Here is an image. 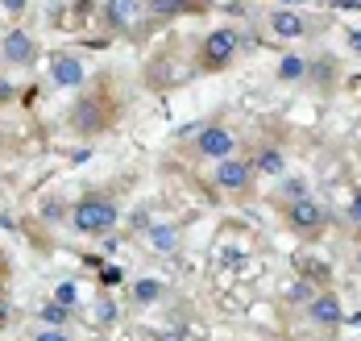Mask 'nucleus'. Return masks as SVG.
Here are the masks:
<instances>
[{"mask_svg": "<svg viewBox=\"0 0 361 341\" xmlns=\"http://www.w3.org/2000/svg\"><path fill=\"white\" fill-rule=\"evenodd\" d=\"M13 100H17V83L0 76V109H4V104H13Z\"/></svg>", "mask_w": 361, "mask_h": 341, "instance_id": "20", "label": "nucleus"}, {"mask_svg": "<svg viewBox=\"0 0 361 341\" xmlns=\"http://www.w3.org/2000/svg\"><path fill=\"white\" fill-rule=\"evenodd\" d=\"M116 113H121V104H116V96L109 88H92L71 104V129H79L83 138H100V133L112 129Z\"/></svg>", "mask_w": 361, "mask_h": 341, "instance_id": "1", "label": "nucleus"}, {"mask_svg": "<svg viewBox=\"0 0 361 341\" xmlns=\"http://www.w3.org/2000/svg\"><path fill=\"white\" fill-rule=\"evenodd\" d=\"M290 296H295V300H312V296H316V292H312V283H307V279H303V283H295V292H290Z\"/></svg>", "mask_w": 361, "mask_h": 341, "instance_id": "23", "label": "nucleus"}, {"mask_svg": "<svg viewBox=\"0 0 361 341\" xmlns=\"http://www.w3.org/2000/svg\"><path fill=\"white\" fill-rule=\"evenodd\" d=\"M307 321L316 325V329H341V321H345V308L336 300V292H316L312 300H307Z\"/></svg>", "mask_w": 361, "mask_h": 341, "instance_id": "9", "label": "nucleus"}, {"mask_svg": "<svg viewBox=\"0 0 361 341\" xmlns=\"http://www.w3.org/2000/svg\"><path fill=\"white\" fill-rule=\"evenodd\" d=\"M299 196H307V179L299 175V179H283V200H299Z\"/></svg>", "mask_w": 361, "mask_h": 341, "instance_id": "18", "label": "nucleus"}, {"mask_svg": "<svg viewBox=\"0 0 361 341\" xmlns=\"http://www.w3.org/2000/svg\"><path fill=\"white\" fill-rule=\"evenodd\" d=\"M121 221V204L112 200L109 191H87V196H79L71 204V225L79 233H87V237H104L112 233Z\"/></svg>", "mask_w": 361, "mask_h": 341, "instance_id": "2", "label": "nucleus"}, {"mask_svg": "<svg viewBox=\"0 0 361 341\" xmlns=\"http://www.w3.org/2000/svg\"><path fill=\"white\" fill-rule=\"evenodd\" d=\"M50 83L54 88H83L87 83V71L75 54H54L50 59Z\"/></svg>", "mask_w": 361, "mask_h": 341, "instance_id": "11", "label": "nucleus"}, {"mask_svg": "<svg viewBox=\"0 0 361 341\" xmlns=\"http://www.w3.org/2000/svg\"><path fill=\"white\" fill-rule=\"evenodd\" d=\"M104 21L116 34H133L145 21V0H104Z\"/></svg>", "mask_w": 361, "mask_h": 341, "instance_id": "8", "label": "nucleus"}, {"mask_svg": "<svg viewBox=\"0 0 361 341\" xmlns=\"http://www.w3.org/2000/svg\"><path fill=\"white\" fill-rule=\"evenodd\" d=\"M37 54H42V50H37V38L25 34V30H8V34L0 38V59L13 63V67H34Z\"/></svg>", "mask_w": 361, "mask_h": 341, "instance_id": "7", "label": "nucleus"}, {"mask_svg": "<svg viewBox=\"0 0 361 341\" xmlns=\"http://www.w3.org/2000/svg\"><path fill=\"white\" fill-rule=\"evenodd\" d=\"M257 175H287V154L279 146H257V154L250 158Z\"/></svg>", "mask_w": 361, "mask_h": 341, "instance_id": "13", "label": "nucleus"}, {"mask_svg": "<svg viewBox=\"0 0 361 341\" xmlns=\"http://www.w3.org/2000/svg\"><path fill=\"white\" fill-rule=\"evenodd\" d=\"M283 221H287V229L299 233V237H316V233H324V225H328V208L316 196H299V200H287V204H283Z\"/></svg>", "mask_w": 361, "mask_h": 341, "instance_id": "4", "label": "nucleus"}, {"mask_svg": "<svg viewBox=\"0 0 361 341\" xmlns=\"http://www.w3.org/2000/svg\"><path fill=\"white\" fill-rule=\"evenodd\" d=\"M75 296H79L75 283H59V287H54V300H63V304H75Z\"/></svg>", "mask_w": 361, "mask_h": 341, "instance_id": "22", "label": "nucleus"}, {"mask_svg": "<svg viewBox=\"0 0 361 341\" xmlns=\"http://www.w3.org/2000/svg\"><path fill=\"white\" fill-rule=\"evenodd\" d=\"M204 8H208V0H145L149 21H179V17H195Z\"/></svg>", "mask_w": 361, "mask_h": 341, "instance_id": "10", "label": "nucleus"}, {"mask_svg": "<svg viewBox=\"0 0 361 341\" xmlns=\"http://www.w3.org/2000/svg\"><path fill=\"white\" fill-rule=\"evenodd\" d=\"M149 246H154L158 254H175V250H179V229L175 225H154L149 229Z\"/></svg>", "mask_w": 361, "mask_h": 341, "instance_id": "17", "label": "nucleus"}, {"mask_svg": "<svg viewBox=\"0 0 361 341\" xmlns=\"http://www.w3.org/2000/svg\"><path fill=\"white\" fill-rule=\"evenodd\" d=\"M307 17H299V13H290V8H274L270 13V34L283 42H295V38H307Z\"/></svg>", "mask_w": 361, "mask_h": 341, "instance_id": "12", "label": "nucleus"}, {"mask_svg": "<svg viewBox=\"0 0 361 341\" xmlns=\"http://www.w3.org/2000/svg\"><path fill=\"white\" fill-rule=\"evenodd\" d=\"M4 325H8V304L0 300V329H4Z\"/></svg>", "mask_w": 361, "mask_h": 341, "instance_id": "26", "label": "nucleus"}, {"mask_svg": "<svg viewBox=\"0 0 361 341\" xmlns=\"http://www.w3.org/2000/svg\"><path fill=\"white\" fill-rule=\"evenodd\" d=\"M253 179H257L253 162H250V158H237V154L220 158L216 171H212V184H216L224 196H250V191H253Z\"/></svg>", "mask_w": 361, "mask_h": 341, "instance_id": "6", "label": "nucleus"}, {"mask_svg": "<svg viewBox=\"0 0 361 341\" xmlns=\"http://www.w3.org/2000/svg\"><path fill=\"white\" fill-rule=\"evenodd\" d=\"M0 8H4L8 17H21V13L30 8V0H0Z\"/></svg>", "mask_w": 361, "mask_h": 341, "instance_id": "21", "label": "nucleus"}, {"mask_svg": "<svg viewBox=\"0 0 361 341\" xmlns=\"http://www.w3.org/2000/svg\"><path fill=\"white\" fill-rule=\"evenodd\" d=\"M42 325H54V329H67L75 321V304H63V300H50V304H42Z\"/></svg>", "mask_w": 361, "mask_h": 341, "instance_id": "16", "label": "nucleus"}, {"mask_svg": "<svg viewBox=\"0 0 361 341\" xmlns=\"http://www.w3.org/2000/svg\"><path fill=\"white\" fill-rule=\"evenodd\" d=\"M237 50H241V30H237V25H216L208 38L200 42L195 67H200L204 76H220V71L237 59Z\"/></svg>", "mask_w": 361, "mask_h": 341, "instance_id": "3", "label": "nucleus"}, {"mask_svg": "<svg viewBox=\"0 0 361 341\" xmlns=\"http://www.w3.org/2000/svg\"><path fill=\"white\" fill-rule=\"evenodd\" d=\"M228 154H237V133L228 125H220V121L204 125L195 133V142H191V158H204V162H220Z\"/></svg>", "mask_w": 361, "mask_h": 341, "instance_id": "5", "label": "nucleus"}, {"mask_svg": "<svg viewBox=\"0 0 361 341\" xmlns=\"http://www.w3.org/2000/svg\"><path fill=\"white\" fill-rule=\"evenodd\" d=\"M345 213H349V221H353V225H361V196H353V204H349Z\"/></svg>", "mask_w": 361, "mask_h": 341, "instance_id": "24", "label": "nucleus"}, {"mask_svg": "<svg viewBox=\"0 0 361 341\" xmlns=\"http://www.w3.org/2000/svg\"><path fill=\"white\" fill-rule=\"evenodd\" d=\"M307 71H312V63H307L303 54H283V59H279V71H274V79H279V83H303V79H307Z\"/></svg>", "mask_w": 361, "mask_h": 341, "instance_id": "15", "label": "nucleus"}, {"mask_svg": "<svg viewBox=\"0 0 361 341\" xmlns=\"http://www.w3.org/2000/svg\"><path fill=\"white\" fill-rule=\"evenodd\" d=\"M129 292H133V304H137V308H154V304L166 300V283H162V279H149V275H145V279H133Z\"/></svg>", "mask_w": 361, "mask_h": 341, "instance_id": "14", "label": "nucleus"}, {"mask_svg": "<svg viewBox=\"0 0 361 341\" xmlns=\"http://www.w3.org/2000/svg\"><path fill=\"white\" fill-rule=\"evenodd\" d=\"M34 341H71V333L67 329H54V325H46V329H37Z\"/></svg>", "mask_w": 361, "mask_h": 341, "instance_id": "19", "label": "nucleus"}, {"mask_svg": "<svg viewBox=\"0 0 361 341\" xmlns=\"http://www.w3.org/2000/svg\"><path fill=\"white\" fill-rule=\"evenodd\" d=\"M349 46H353V50H361V30H349Z\"/></svg>", "mask_w": 361, "mask_h": 341, "instance_id": "25", "label": "nucleus"}]
</instances>
